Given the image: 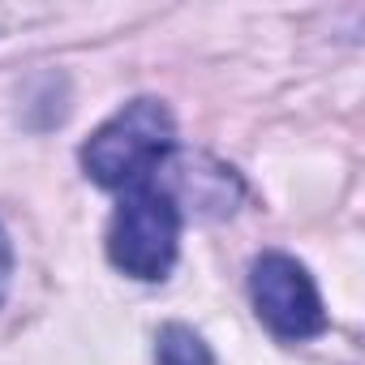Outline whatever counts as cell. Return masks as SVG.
<instances>
[{
    "label": "cell",
    "mask_w": 365,
    "mask_h": 365,
    "mask_svg": "<svg viewBox=\"0 0 365 365\" xmlns=\"http://www.w3.org/2000/svg\"><path fill=\"white\" fill-rule=\"evenodd\" d=\"M176 125L172 112L155 99H133L108 116L82 146V168L103 190H142L150 172L172 155Z\"/></svg>",
    "instance_id": "1"
},
{
    "label": "cell",
    "mask_w": 365,
    "mask_h": 365,
    "mask_svg": "<svg viewBox=\"0 0 365 365\" xmlns=\"http://www.w3.org/2000/svg\"><path fill=\"white\" fill-rule=\"evenodd\" d=\"M180 245V207L163 190H133L108 228V258L133 279H163Z\"/></svg>",
    "instance_id": "2"
},
{
    "label": "cell",
    "mask_w": 365,
    "mask_h": 365,
    "mask_svg": "<svg viewBox=\"0 0 365 365\" xmlns=\"http://www.w3.org/2000/svg\"><path fill=\"white\" fill-rule=\"evenodd\" d=\"M250 297L258 318L279 339H309L327 331L322 297L309 279V271L288 254H262L250 271Z\"/></svg>",
    "instance_id": "3"
},
{
    "label": "cell",
    "mask_w": 365,
    "mask_h": 365,
    "mask_svg": "<svg viewBox=\"0 0 365 365\" xmlns=\"http://www.w3.org/2000/svg\"><path fill=\"white\" fill-rule=\"evenodd\" d=\"M159 365H215L211 348L202 344V335L185 322H168L159 331V348H155Z\"/></svg>",
    "instance_id": "4"
},
{
    "label": "cell",
    "mask_w": 365,
    "mask_h": 365,
    "mask_svg": "<svg viewBox=\"0 0 365 365\" xmlns=\"http://www.w3.org/2000/svg\"><path fill=\"white\" fill-rule=\"evenodd\" d=\"M9 275H14V250H9L5 228H0V301H5V292H9Z\"/></svg>",
    "instance_id": "5"
}]
</instances>
